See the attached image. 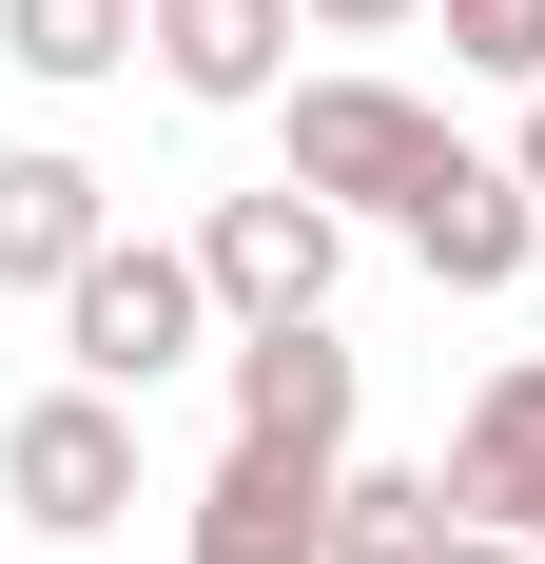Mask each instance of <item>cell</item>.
<instances>
[{
  "mask_svg": "<svg viewBox=\"0 0 545 564\" xmlns=\"http://www.w3.org/2000/svg\"><path fill=\"white\" fill-rule=\"evenodd\" d=\"M58 350H78V390H157V370H195V350H215V273H195V253H157V234H117L98 273L58 292Z\"/></svg>",
  "mask_w": 545,
  "mask_h": 564,
  "instance_id": "cell-1",
  "label": "cell"
},
{
  "mask_svg": "<svg viewBox=\"0 0 545 564\" xmlns=\"http://www.w3.org/2000/svg\"><path fill=\"white\" fill-rule=\"evenodd\" d=\"M468 156L429 98H389V78H312L292 98V195H331V215H409L429 175Z\"/></svg>",
  "mask_w": 545,
  "mask_h": 564,
  "instance_id": "cell-2",
  "label": "cell"
},
{
  "mask_svg": "<svg viewBox=\"0 0 545 564\" xmlns=\"http://www.w3.org/2000/svg\"><path fill=\"white\" fill-rule=\"evenodd\" d=\"M0 507L58 525V545H98V525L137 507V390H40L0 429Z\"/></svg>",
  "mask_w": 545,
  "mask_h": 564,
  "instance_id": "cell-3",
  "label": "cell"
},
{
  "mask_svg": "<svg viewBox=\"0 0 545 564\" xmlns=\"http://www.w3.org/2000/svg\"><path fill=\"white\" fill-rule=\"evenodd\" d=\"M195 273H215V312L234 332H292V312H331V273H351V215L331 195H215V234H195Z\"/></svg>",
  "mask_w": 545,
  "mask_h": 564,
  "instance_id": "cell-4",
  "label": "cell"
},
{
  "mask_svg": "<svg viewBox=\"0 0 545 564\" xmlns=\"http://www.w3.org/2000/svg\"><path fill=\"white\" fill-rule=\"evenodd\" d=\"M331 467H351V448H272V429H234V467L195 487V564H331Z\"/></svg>",
  "mask_w": 545,
  "mask_h": 564,
  "instance_id": "cell-5",
  "label": "cell"
},
{
  "mask_svg": "<svg viewBox=\"0 0 545 564\" xmlns=\"http://www.w3.org/2000/svg\"><path fill=\"white\" fill-rule=\"evenodd\" d=\"M448 507L545 545V350H506L488 390H468V429H448Z\"/></svg>",
  "mask_w": 545,
  "mask_h": 564,
  "instance_id": "cell-6",
  "label": "cell"
},
{
  "mask_svg": "<svg viewBox=\"0 0 545 564\" xmlns=\"http://www.w3.org/2000/svg\"><path fill=\"white\" fill-rule=\"evenodd\" d=\"M526 234H545V195H526V156H448L429 195H409V253H429L448 292H506V273H526Z\"/></svg>",
  "mask_w": 545,
  "mask_h": 564,
  "instance_id": "cell-7",
  "label": "cell"
},
{
  "mask_svg": "<svg viewBox=\"0 0 545 564\" xmlns=\"http://www.w3.org/2000/svg\"><path fill=\"white\" fill-rule=\"evenodd\" d=\"M98 253H117V215H98V175L58 156V137H40V156H0V292H78Z\"/></svg>",
  "mask_w": 545,
  "mask_h": 564,
  "instance_id": "cell-8",
  "label": "cell"
},
{
  "mask_svg": "<svg viewBox=\"0 0 545 564\" xmlns=\"http://www.w3.org/2000/svg\"><path fill=\"white\" fill-rule=\"evenodd\" d=\"M234 429H272V448H351V350H331V312L234 332Z\"/></svg>",
  "mask_w": 545,
  "mask_h": 564,
  "instance_id": "cell-9",
  "label": "cell"
},
{
  "mask_svg": "<svg viewBox=\"0 0 545 564\" xmlns=\"http://www.w3.org/2000/svg\"><path fill=\"white\" fill-rule=\"evenodd\" d=\"M157 58H175V98H272L292 78V0H157Z\"/></svg>",
  "mask_w": 545,
  "mask_h": 564,
  "instance_id": "cell-10",
  "label": "cell"
},
{
  "mask_svg": "<svg viewBox=\"0 0 545 564\" xmlns=\"http://www.w3.org/2000/svg\"><path fill=\"white\" fill-rule=\"evenodd\" d=\"M448 467H331V564H448Z\"/></svg>",
  "mask_w": 545,
  "mask_h": 564,
  "instance_id": "cell-11",
  "label": "cell"
},
{
  "mask_svg": "<svg viewBox=\"0 0 545 564\" xmlns=\"http://www.w3.org/2000/svg\"><path fill=\"white\" fill-rule=\"evenodd\" d=\"M137 40H157V0H0V58L20 78H117Z\"/></svg>",
  "mask_w": 545,
  "mask_h": 564,
  "instance_id": "cell-12",
  "label": "cell"
},
{
  "mask_svg": "<svg viewBox=\"0 0 545 564\" xmlns=\"http://www.w3.org/2000/svg\"><path fill=\"white\" fill-rule=\"evenodd\" d=\"M448 58L468 78H545V0H448Z\"/></svg>",
  "mask_w": 545,
  "mask_h": 564,
  "instance_id": "cell-13",
  "label": "cell"
},
{
  "mask_svg": "<svg viewBox=\"0 0 545 564\" xmlns=\"http://www.w3.org/2000/svg\"><path fill=\"white\" fill-rule=\"evenodd\" d=\"M292 20H331V40H389V20H409V0H292Z\"/></svg>",
  "mask_w": 545,
  "mask_h": 564,
  "instance_id": "cell-14",
  "label": "cell"
},
{
  "mask_svg": "<svg viewBox=\"0 0 545 564\" xmlns=\"http://www.w3.org/2000/svg\"><path fill=\"white\" fill-rule=\"evenodd\" d=\"M448 564H545V545H526V525H448Z\"/></svg>",
  "mask_w": 545,
  "mask_h": 564,
  "instance_id": "cell-15",
  "label": "cell"
},
{
  "mask_svg": "<svg viewBox=\"0 0 545 564\" xmlns=\"http://www.w3.org/2000/svg\"><path fill=\"white\" fill-rule=\"evenodd\" d=\"M506 156H526V195H545V78H526V137H506Z\"/></svg>",
  "mask_w": 545,
  "mask_h": 564,
  "instance_id": "cell-16",
  "label": "cell"
}]
</instances>
